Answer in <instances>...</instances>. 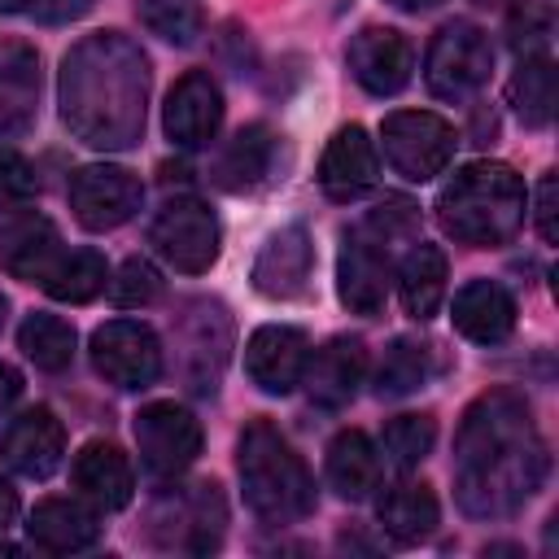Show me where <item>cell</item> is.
I'll list each match as a JSON object with an SVG mask.
<instances>
[{
  "instance_id": "1",
  "label": "cell",
  "mask_w": 559,
  "mask_h": 559,
  "mask_svg": "<svg viewBox=\"0 0 559 559\" xmlns=\"http://www.w3.org/2000/svg\"><path fill=\"white\" fill-rule=\"evenodd\" d=\"M61 118L92 148H131L144 131L148 57L122 31L83 35L61 57Z\"/></svg>"
},
{
  "instance_id": "2",
  "label": "cell",
  "mask_w": 559,
  "mask_h": 559,
  "mask_svg": "<svg viewBox=\"0 0 559 559\" xmlns=\"http://www.w3.org/2000/svg\"><path fill=\"white\" fill-rule=\"evenodd\" d=\"M528 192L507 162H467L437 192V223L445 236L472 249L511 245L524 227Z\"/></svg>"
},
{
  "instance_id": "3",
  "label": "cell",
  "mask_w": 559,
  "mask_h": 559,
  "mask_svg": "<svg viewBox=\"0 0 559 559\" xmlns=\"http://www.w3.org/2000/svg\"><path fill=\"white\" fill-rule=\"evenodd\" d=\"M236 467H240V489L249 511L262 515L266 524H293L314 511L310 467L271 419L245 424L236 445Z\"/></svg>"
},
{
  "instance_id": "4",
  "label": "cell",
  "mask_w": 559,
  "mask_h": 559,
  "mask_svg": "<svg viewBox=\"0 0 559 559\" xmlns=\"http://www.w3.org/2000/svg\"><path fill=\"white\" fill-rule=\"evenodd\" d=\"M546 480V445L542 437H528L502 454H489L480 463L454 467L459 507L476 520H502L520 511Z\"/></svg>"
},
{
  "instance_id": "5",
  "label": "cell",
  "mask_w": 559,
  "mask_h": 559,
  "mask_svg": "<svg viewBox=\"0 0 559 559\" xmlns=\"http://www.w3.org/2000/svg\"><path fill=\"white\" fill-rule=\"evenodd\" d=\"M493 44L476 22H445L424 57V83L437 100H467L489 83Z\"/></svg>"
},
{
  "instance_id": "6",
  "label": "cell",
  "mask_w": 559,
  "mask_h": 559,
  "mask_svg": "<svg viewBox=\"0 0 559 559\" xmlns=\"http://www.w3.org/2000/svg\"><path fill=\"white\" fill-rule=\"evenodd\" d=\"M380 144H384V157L389 166L411 179V183H424L432 175H441L454 157V127L441 118V114H428V109H397L384 118L380 127Z\"/></svg>"
},
{
  "instance_id": "7",
  "label": "cell",
  "mask_w": 559,
  "mask_h": 559,
  "mask_svg": "<svg viewBox=\"0 0 559 559\" xmlns=\"http://www.w3.org/2000/svg\"><path fill=\"white\" fill-rule=\"evenodd\" d=\"M148 245L183 275H201L218 258V218L197 197H175L148 223Z\"/></svg>"
},
{
  "instance_id": "8",
  "label": "cell",
  "mask_w": 559,
  "mask_h": 559,
  "mask_svg": "<svg viewBox=\"0 0 559 559\" xmlns=\"http://www.w3.org/2000/svg\"><path fill=\"white\" fill-rule=\"evenodd\" d=\"M66 197H70V210H74L79 227H87V231H114L127 218H135V210L144 205V183L127 166L92 162V166H79L70 175Z\"/></svg>"
},
{
  "instance_id": "9",
  "label": "cell",
  "mask_w": 559,
  "mask_h": 559,
  "mask_svg": "<svg viewBox=\"0 0 559 559\" xmlns=\"http://www.w3.org/2000/svg\"><path fill=\"white\" fill-rule=\"evenodd\" d=\"M92 367L114 389H148L162 376V341L140 319H109L92 332Z\"/></svg>"
},
{
  "instance_id": "10",
  "label": "cell",
  "mask_w": 559,
  "mask_h": 559,
  "mask_svg": "<svg viewBox=\"0 0 559 559\" xmlns=\"http://www.w3.org/2000/svg\"><path fill=\"white\" fill-rule=\"evenodd\" d=\"M135 450L153 476H179L201 454V424L179 402H148L135 411Z\"/></svg>"
},
{
  "instance_id": "11",
  "label": "cell",
  "mask_w": 559,
  "mask_h": 559,
  "mask_svg": "<svg viewBox=\"0 0 559 559\" xmlns=\"http://www.w3.org/2000/svg\"><path fill=\"white\" fill-rule=\"evenodd\" d=\"M223 524H227V511H223L218 485H210V480L188 485V489H175L153 511L157 542L170 546V550H192V555L214 550L223 542Z\"/></svg>"
},
{
  "instance_id": "12",
  "label": "cell",
  "mask_w": 559,
  "mask_h": 559,
  "mask_svg": "<svg viewBox=\"0 0 559 559\" xmlns=\"http://www.w3.org/2000/svg\"><path fill=\"white\" fill-rule=\"evenodd\" d=\"M345 61H349V74L358 79L362 92L371 96H393L411 83V70H415V48L402 31L393 26H362L349 48H345Z\"/></svg>"
},
{
  "instance_id": "13",
  "label": "cell",
  "mask_w": 559,
  "mask_h": 559,
  "mask_svg": "<svg viewBox=\"0 0 559 559\" xmlns=\"http://www.w3.org/2000/svg\"><path fill=\"white\" fill-rule=\"evenodd\" d=\"M162 127L175 148H205L223 127V92L210 70H188L162 109Z\"/></svg>"
},
{
  "instance_id": "14",
  "label": "cell",
  "mask_w": 559,
  "mask_h": 559,
  "mask_svg": "<svg viewBox=\"0 0 559 559\" xmlns=\"http://www.w3.org/2000/svg\"><path fill=\"white\" fill-rule=\"evenodd\" d=\"M306 358H310V341L301 328L288 323H266L245 345V371L262 393H293L301 384Z\"/></svg>"
},
{
  "instance_id": "15",
  "label": "cell",
  "mask_w": 559,
  "mask_h": 559,
  "mask_svg": "<svg viewBox=\"0 0 559 559\" xmlns=\"http://www.w3.org/2000/svg\"><path fill=\"white\" fill-rule=\"evenodd\" d=\"M362 376H367V345H362V336H332L323 349H314L306 358L301 384H306L314 406L341 411V406L354 402Z\"/></svg>"
},
{
  "instance_id": "16",
  "label": "cell",
  "mask_w": 559,
  "mask_h": 559,
  "mask_svg": "<svg viewBox=\"0 0 559 559\" xmlns=\"http://www.w3.org/2000/svg\"><path fill=\"white\" fill-rule=\"evenodd\" d=\"M61 454H66V428L48 406L22 411L0 437V459L17 476H31V480L52 476L61 467Z\"/></svg>"
},
{
  "instance_id": "17",
  "label": "cell",
  "mask_w": 559,
  "mask_h": 559,
  "mask_svg": "<svg viewBox=\"0 0 559 559\" xmlns=\"http://www.w3.org/2000/svg\"><path fill=\"white\" fill-rule=\"evenodd\" d=\"M376 179H380L376 140H371L358 122L341 127V131L328 140L323 157H319V188H323L332 201H354V197H362L367 188H376Z\"/></svg>"
},
{
  "instance_id": "18",
  "label": "cell",
  "mask_w": 559,
  "mask_h": 559,
  "mask_svg": "<svg viewBox=\"0 0 559 559\" xmlns=\"http://www.w3.org/2000/svg\"><path fill=\"white\" fill-rule=\"evenodd\" d=\"M310 271H314V245L306 227H280L275 236H266V245L253 258V288L271 301H288L306 293Z\"/></svg>"
},
{
  "instance_id": "19",
  "label": "cell",
  "mask_w": 559,
  "mask_h": 559,
  "mask_svg": "<svg viewBox=\"0 0 559 559\" xmlns=\"http://www.w3.org/2000/svg\"><path fill=\"white\" fill-rule=\"evenodd\" d=\"M61 231L52 218L22 210L4 231H0V266L22 280V284H44L52 275V266L61 262Z\"/></svg>"
},
{
  "instance_id": "20",
  "label": "cell",
  "mask_w": 559,
  "mask_h": 559,
  "mask_svg": "<svg viewBox=\"0 0 559 559\" xmlns=\"http://www.w3.org/2000/svg\"><path fill=\"white\" fill-rule=\"evenodd\" d=\"M39 114V52L22 39L0 44V140H17Z\"/></svg>"
},
{
  "instance_id": "21",
  "label": "cell",
  "mask_w": 559,
  "mask_h": 559,
  "mask_svg": "<svg viewBox=\"0 0 559 559\" xmlns=\"http://www.w3.org/2000/svg\"><path fill=\"white\" fill-rule=\"evenodd\" d=\"M70 485L96 511H122L135 493V472L114 441H87L70 463Z\"/></svg>"
},
{
  "instance_id": "22",
  "label": "cell",
  "mask_w": 559,
  "mask_h": 559,
  "mask_svg": "<svg viewBox=\"0 0 559 559\" xmlns=\"http://www.w3.org/2000/svg\"><path fill=\"white\" fill-rule=\"evenodd\" d=\"M336 293L354 314H380L389 301V253L376 240L345 236L336 258Z\"/></svg>"
},
{
  "instance_id": "23",
  "label": "cell",
  "mask_w": 559,
  "mask_h": 559,
  "mask_svg": "<svg viewBox=\"0 0 559 559\" xmlns=\"http://www.w3.org/2000/svg\"><path fill=\"white\" fill-rule=\"evenodd\" d=\"M26 533H31L35 546H44L52 555H74V550L96 546L100 511L79 493L74 498H44L26 520Z\"/></svg>"
},
{
  "instance_id": "24",
  "label": "cell",
  "mask_w": 559,
  "mask_h": 559,
  "mask_svg": "<svg viewBox=\"0 0 559 559\" xmlns=\"http://www.w3.org/2000/svg\"><path fill=\"white\" fill-rule=\"evenodd\" d=\"M454 332L476 345H498L515 328V297L498 280H472L454 293Z\"/></svg>"
},
{
  "instance_id": "25",
  "label": "cell",
  "mask_w": 559,
  "mask_h": 559,
  "mask_svg": "<svg viewBox=\"0 0 559 559\" xmlns=\"http://www.w3.org/2000/svg\"><path fill=\"white\" fill-rule=\"evenodd\" d=\"M376 520H380V528H384L393 542L411 546V542H424V537L437 528L441 502H437V493H432L424 480H397V485H389V489L380 493Z\"/></svg>"
},
{
  "instance_id": "26",
  "label": "cell",
  "mask_w": 559,
  "mask_h": 559,
  "mask_svg": "<svg viewBox=\"0 0 559 559\" xmlns=\"http://www.w3.org/2000/svg\"><path fill=\"white\" fill-rule=\"evenodd\" d=\"M271 153H275V140L262 122H249L240 127L214 157L210 166V179L223 188V192H249L262 183V175L271 170Z\"/></svg>"
},
{
  "instance_id": "27",
  "label": "cell",
  "mask_w": 559,
  "mask_h": 559,
  "mask_svg": "<svg viewBox=\"0 0 559 559\" xmlns=\"http://www.w3.org/2000/svg\"><path fill=\"white\" fill-rule=\"evenodd\" d=\"M445 253L437 249V245H428V240H415L411 249H406V258H402V266H397V297H402V306H406V314L411 319H432L437 310H441V301H445Z\"/></svg>"
},
{
  "instance_id": "28",
  "label": "cell",
  "mask_w": 559,
  "mask_h": 559,
  "mask_svg": "<svg viewBox=\"0 0 559 559\" xmlns=\"http://www.w3.org/2000/svg\"><path fill=\"white\" fill-rule=\"evenodd\" d=\"M328 485L345 502H362L380 485V454H376L367 432L345 428V432L332 437V445H328Z\"/></svg>"
},
{
  "instance_id": "29",
  "label": "cell",
  "mask_w": 559,
  "mask_h": 559,
  "mask_svg": "<svg viewBox=\"0 0 559 559\" xmlns=\"http://www.w3.org/2000/svg\"><path fill=\"white\" fill-rule=\"evenodd\" d=\"M507 100L515 109V118L524 127H546L555 118V100H559V79H555V61L546 52L524 57L507 83Z\"/></svg>"
},
{
  "instance_id": "30",
  "label": "cell",
  "mask_w": 559,
  "mask_h": 559,
  "mask_svg": "<svg viewBox=\"0 0 559 559\" xmlns=\"http://www.w3.org/2000/svg\"><path fill=\"white\" fill-rule=\"evenodd\" d=\"M109 284V266L96 249H74V253H61V262L52 266V275L39 284L52 301H66V306H83L92 297H100Z\"/></svg>"
},
{
  "instance_id": "31",
  "label": "cell",
  "mask_w": 559,
  "mask_h": 559,
  "mask_svg": "<svg viewBox=\"0 0 559 559\" xmlns=\"http://www.w3.org/2000/svg\"><path fill=\"white\" fill-rule=\"evenodd\" d=\"M17 345L39 371H66L74 358V328L61 314L39 310V314H26V323L17 328Z\"/></svg>"
},
{
  "instance_id": "32",
  "label": "cell",
  "mask_w": 559,
  "mask_h": 559,
  "mask_svg": "<svg viewBox=\"0 0 559 559\" xmlns=\"http://www.w3.org/2000/svg\"><path fill=\"white\" fill-rule=\"evenodd\" d=\"M135 17L144 31H153L166 44L188 48L205 31V4L201 0H135Z\"/></svg>"
},
{
  "instance_id": "33",
  "label": "cell",
  "mask_w": 559,
  "mask_h": 559,
  "mask_svg": "<svg viewBox=\"0 0 559 559\" xmlns=\"http://www.w3.org/2000/svg\"><path fill=\"white\" fill-rule=\"evenodd\" d=\"M424 380H428V345H419L411 336L389 341V349H384V358L376 367V393L380 397H406Z\"/></svg>"
},
{
  "instance_id": "34",
  "label": "cell",
  "mask_w": 559,
  "mask_h": 559,
  "mask_svg": "<svg viewBox=\"0 0 559 559\" xmlns=\"http://www.w3.org/2000/svg\"><path fill=\"white\" fill-rule=\"evenodd\" d=\"M432 441H437V424H432V415H393V419L384 424V432H380V450H384V459H389L393 467H402V472L419 467V463L428 459Z\"/></svg>"
},
{
  "instance_id": "35",
  "label": "cell",
  "mask_w": 559,
  "mask_h": 559,
  "mask_svg": "<svg viewBox=\"0 0 559 559\" xmlns=\"http://www.w3.org/2000/svg\"><path fill=\"white\" fill-rule=\"evenodd\" d=\"M555 35V9L546 0H515V9L507 13V44L520 57H537L546 52Z\"/></svg>"
},
{
  "instance_id": "36",
  "label": "cell",
  "mask_w": 559,
  "mask_h": 559,
  "mask_svg": "<svg viewBox=\"0 0 559 559\" xmlns=\"http://www.w3.org/2000/svg\"><path fill=\"white\" fill-rule=\"evenodd\" d=\"M157 297H162V271L148 258H127L118 266V275L109 280V301L122 306V310L153 306Z\"/></svg>"
},
{
  "instance_id": "37",
  "label": "cell",
  "mask_w": 559,
  "mask_h": 559,
  "mask_svg": "<svg viewBox=\"0 0 559 559\" xmlns=\"http://www.w3.org/2000/svg\"><path fill=\"white\" fill-rule=\"evenodd\" d=\"M35 197H39L35 166L22 153L0 148V210H26Z\"/></svg>"
},
{
  "instance_id": "38",
  "label": "cell",
  "mask_w": 559,
  "mask_h": 559,
  "mask_svg": "<svg viewBox=\"0 0 559 559\" xmlns=\"http://www.w3.org/2000/svg\"><path fill=\"white\" fill-rule=\"evenodd\" d=\"M533 218H537L542 240L555 245L559 240V179H555V170H546L537 179V210H533Z\"/></svg>"
},
{
  "instance_id": "39",
  "label": "cell",
  "mask_w": 559,
  "mask_h": 559,
  "mask_svg": "<svg viewBox=\"0 0 559 559\" xmlns=\"http://www.w3.org/2000/svg\"><path fill=\"white\" fill-rule=\"evenodd\" d=\"M371 227L384 231V240H393V236H402V231L415 227V205L402 201V197H384V201L376 205V214H371Z\"/></svg>"
},
{
  "instance_id": "40",
  "label": "cell",
  "mask_w": 559,
  "mask_h": 559,
  "mask_svg": "<svg viewBox=\"0 0 559 559\" xmlns=\"http://www.w3.org/2000/svg\"><path fill=\"white\" fill-rule=\"evenodd\" d=\"M92 9V0H31V13L48 26H61V22H74Z\"/></svg>"
},
{
  "instance_id": "41",
  "label": "cell",
  "mask_w": 559,
  "mask_h": 559,
  "mask_svg": "<svg viewBox=\"0 0 559 559\" xmlns=\"http://www.w3.org/2000/svg\"><path fill=\"white\" fill-rule=\"evenodd\" d=\"M17 393H22V376L9 362H0V411H9L17 402Z\"/></svg>"
},
{
  "instance_id": "42",
  "label": "cell",
  "mask_w": 559,
  "mask_h": 559,
  "mask_svg": "<svg viewBox=\"0 0 559 559\" xmlns=\"http://www.w3.org/2000/svg\"><path fill=\"white\" fill-rule=\"evenodd\" d=\"M13 520H17V489L0 476V533H4Z\"/></svg>"
},
{
  "instance_id": "43",
  "label": "cell",
  "mask_w": 559,
  "mask_h": 559,
  "mask_svg": "<svg viewBox=\"0 0 559 559\" xmlns=\"http://www.w3.org/2000/svg\"><path fill=\"white\" fill-rule=\"evenodd\" d=\"M393 9H402V13H428V9H437L441 0H389Z\"/></svg>"
},
{
  "instance_id": "44",
  "label": "cell",
  "mask_w": 559,
  "mask_h": 559,
  "mask_svg": "<svg viewBox=\"0 0 559 559\" xmlns=\"http://www.w3.org/2000/svg\"><path fill=\"white\" fill-rule=\"evenodd\" d=\"M31 9V0H0V13H22Z\"/></svg>"
},
{
  "instance_id": "45",
  "label": "cell",
  "mask_w": 559,
  "mask_h": 559,
  "mask_svg": "<svg viewBox=\"0 0 559 559\" xmlns=\"http://www.w3.org/2000/svg\"><path fill=\"white\" fill-rule=\"evenodd\" d=\"M4 314H9V301L0 297V328H4Z\"/></svg>"
}]
</instances>
